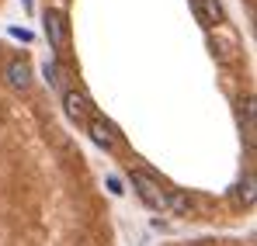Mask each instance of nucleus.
I'll list each match as a JSON object with an SVG mask.
<instances>
[{
  "instance_id": "39448f33",
  "label": "nucleus",
  "mask_w": 257,
  "mask_h": 246,
  "mask_svg": "<svg viewBox=\"0 0 257 246\" xmlns=\"http://www.w3.org/2000/svg\"><path fill=\"white\" fill-rule=\"evenodd\" d=\"M4 80L11 83L14 90H25V87L32 83V66H28V59H11V63L4 66Z\"/></svg>"
},
{
  "instance_id": "9d476101",
  "label": "nucleus",
  "mask_w": 257,
  "mask_h": 246,
  "mask_svg": "<svg viewBox=\"0 0 257 246\" xmlns=\"http://www.w3.org/2000/svg\"><path fill=\"white\" fill-rule=\"evenodd\" d=\"M11 35H14V39H21V42L32 39V32H21V28H11Z\"/></svg>"
},
{
  "instance_id": "423d86ee",
  "label": "nucleus",
  "mask_w": 257,
  "mask_h": 246,
  "mask_svg": "<svg viewBox=\"0 0 257 246\" xmlns=\"http://www.w3.org/2000/svg\"><path fill=\"white\" fill-rule=\"evenodd\" d=\"M191 7H195V18H198L202 28H212V25L222 21V7H219V0H191Z\"/></svg>"
},
{
  "instance_id": "9b49d317",
  "label": "nucleus",
  "mask_w": 257,
  "mask_h": 246,
  "mask_svg": "<svg viewBox=\"0 0 257 246\" xmlns=\"http://www.w3.org/2000/svg\"><path fill=\"white\" fill-rule=\"evenodd\" d=\"M21 7H25V11H32V7H35V4H32V0H21Z\"/></svg>"
},
{
  "instance_id": "0eeeda50",
  "label": "nucleus",
  "mask_w": 257,
  "mask_h": 246,
  "mask_svg": "<svg viewBox=\"0 0 257 246\" xmlns=\"http://www.w3.org/2000/svg\"><path fill=\"white\" fill-rule=\"evenodd\" d=\"M42 77H45V83H49L52 90H66V83H63V80H66V77H63V66H59L56 59L42 66Z\"/></svg>"
},
{
  "instance_id": "7ed1b4c3",
  "label": "nucleus",
  "mask_w": 257,
  "mask_h": 246,
  "mask_svg": "<svg viewBox=\"0 0 257 246\" xmlns=\"http://www.w3.org/2000/svg\"><path fill=\"white\" fill-rule=\"evenodd\" d=\"M90 108H94V104H90V97H87L84 90H70V87L63 90V111H66L70 122H87V118H94Z\"/></svg>"
},
{
  "instance_id": "20e7f679",
  "label": "nucleus",
  "mask_w": 257,
  "mask_h": 246,
  "mask_svg": "<svg viewBox=\"0 0 257 246\" xmlns=\"http://www.w3.org/2000/svg\"><path fill=\"white\" fill-rule=\"evenodd\" d=\"M87 135H90L94 146H101V149H115V142H118V132L104 122V118H87Z\"/></svg>"
},
{
  "instance_id": "1a4fd4ad",
  "label": "nucleus",
  "mask_w": 257,
  "mask_h": 246,
  "mask_svg": "<svg viewBox=\"0 0 257 246\" xmlns=\"http://www.w3.org/2000/svg\"><path fill=\"white\" fill-rule=\"evenodd\" d=\"M108 191H111V194H122V180H118V177H108Z\"/></svg>"
},
{
  "instance_id": "f03ea898",
  "label": "nucleus",
  "mask_w": 257,
  "mask_h": 246,
  "mask_svg": "<svg viewBox=\"0 0 257 246\" xmlns=\"http://www.w3.org/2000/svg\"><path fill=\"white\" fill-rule=\"evenodd\" d=\"M132 187L139 191V198L150 208H167V198H171V194L160 187L157 177H150V173H143V170H132Z\"/></svg>"
},
{
  "instance_id": "f257e3e1",
  "label": "nucleus",
  "mask_w": 257,
  "mask_h": 246,
  "mask_svg": "<svg viewBox=\"0 0 257 246\" xmlns=\"http://www.w3.org/2000/svg\"><path fill=\"white\" fill-rule=\"evenodd\" d=\"M42 25H45L49 45H52L56 52H63V49L70 45V21H66V14H63L59 7H49V11L42 14Z\"/></svg>"
},
{
  "instance_id": "6e6552de",
  "label": "nucleus",
  "mask_w": 257,
  "mask_h": 246,
  "mask_svg": "<svg viewBox=\"0 0 257 246\" xmlns=\"http://www.w3.org/2000/svg\"><path fill=\"white\" fill-rule=\"evenodd\" d=\"M167 208H174V211H188L191 201H188L184 194H174V198H167Z\"/></svg>"
}]
</instances>
